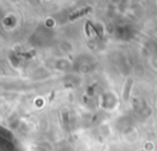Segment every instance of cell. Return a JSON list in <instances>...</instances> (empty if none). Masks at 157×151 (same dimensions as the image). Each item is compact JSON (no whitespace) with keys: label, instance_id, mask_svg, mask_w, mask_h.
<instances>
[{"label":"cell","instance_id":"cell-1","mask_svg":"<svg viewBox=\"0 0 157 151\" xmlns=\"http://www.w3.org/2000/svg\"><path fill=\"white\" fill-rule=\"evenodd\" d=\"M91 9L90 7H85L83 10H81V11H77V12H75L74 15H71L70 16V20H72V18H75V17H77V16H82V15H85L86 12H88Z\"/></svg>","mask_w":157,"mask_h":151}]
</instances>
